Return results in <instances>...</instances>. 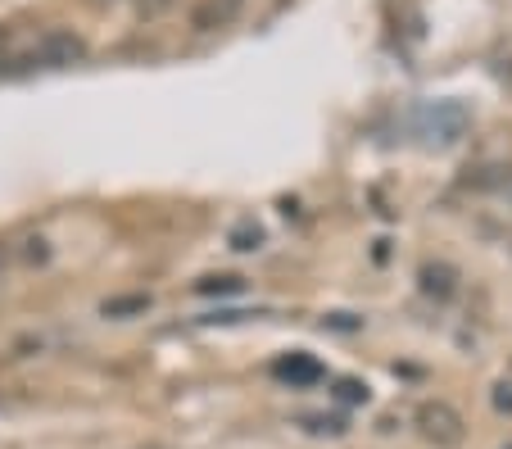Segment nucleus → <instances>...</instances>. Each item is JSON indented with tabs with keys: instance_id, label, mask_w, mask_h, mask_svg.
<instances>
[{
	"instance_id": "obj_13",
	"label": "nucleus",
	"mask_w": 512,
	"mask_h": 449,
	"mask_svg": "<svg viewBox=\"0 0 512 449\" xmlns=\"http://www.w3.org/2000/svg\"><path fill=\"white\" fill-rule=\"evenodd\" d=\"M87 5H96V10H105V5H114V0H87Z\"/></svg>"
},
{
	"instance_id": "obj_8",
	"label": "nucleus",
	"mask_w": 512,
	"mask_h": 449,
	"mask_svg": "<svg viewBox=\"0 0 512 449\" xmlns=\"http://www.w3.org/2000/svg\"><path fill=\"white\" fill-rule=\"evenodd\" d=\"M150 300L145 295H127V300H105V318H123V313H145Z\"/></svg>"
},
{
	"instance_id": "obj_3",
	"label": "nucleus",
	"mask_w": 512,
	"mask_h": 449,
	"mask_svg": "<svg viewBox=\"0 0 512 449\" xmlns=\"http://www.w3.org/2000/svg\"><path fill=\"white\" fill-rule=\"evenodd\" d=\"M272 372H277L281 381H290V386H313V381L327 377V368H322L313 354H290V359H277L272 363Z\"/></svg>"
},
{
	"instance_id": "obj_2",
	"label": "nucleus",
	"mask_w": 512,
	"mask_h": 449,
	"mask_svg": "<svg viewBox=\"0 0 512 449\" xmlns=\"http://www.w3.org/2000/svg\"><path fill=\"white\" fill-rule=\"evenodd\" d=\"M32 50H37L41 69H73V64L87 59V41H82L78 32H68V28L41 32V41H32Z\"/></svg>"
},
{
	"instance_id": "obj_14",
	"label": "nucleus",
	"mask_w": 512,
	"mask_h": 449,
	"mask_svg": "<svg viewBox=\"0 0 512 449\" xmlns=\"http://www.w3.org/2000/svg\"><path fill=\"white\" fill-rule=\"evenodd\" d=\"M0 46H5V28H0Z\"/></svg>"
},
{
	"instance_id": "obj_12",
	"label": "nucleus",
	"mask_w": 512,
	"mask_h": 449,
	"mask_svg": "<svg viewBox=\"0 0 512 449\" xmlns=\"http://www.w3.org/2000/svg\"><path fill=\"white\" fill-rule=\"evenodd\" d=\"M494 404H499V409H512V386H499V395H494Z\"/></svg>"
},
{
	"instance_id": "obj_9",
	"label": "nucleus",
	"mask_w": 512,
	"mask_h": 449,
	"mask_svg": "<svg viewBox=\"0 0 512 449\" xmlns=\"http://www.w3.org/2000/svg\"><path fill=\"white\" fill-rule=\"evenodd\" d=\"M336 400L340 404H368V386L354 381V377H345V381H336Z\"/></svg>"
},
{
	"instance_id": "obj_4",
	"label": "nucleus",
	"mask_w": 512,
	"mask_h": 449,
	"mask_svg": "<svg viewBox=\"0 0 512 449\" xmlns=\"http://www.w3.org/2000/svg\"><path fill=\"white\" fill-rule=\"evenodd\" d=\"M241 10H245V0H200L191 23L200 32H218V28H227V23H232Z\"/></svg>"
},
{
	"instance_id": "obj_10",
	"label": "nucleus",
	"mask_w": 512,
	"mask_h": 449,
	"mask_svg": "<svg viewBox=\"0 0 512 449\" xmlns=\"http://www.w3.org/2000/svg\"><path fill=\"white\" fill-rule=\"evenodd\" d=\"M259 241H263V227H254V223H245V227H236V232H232L236 250H254Z\"/></svg>"
},
{
	"instance_id": "obj_11",
	"label": "nucleus",
	"mask_w": 512,
	"mask_h": 449,
	"mask_svg": "<svg viewBox=\"0 0 512 449\" xmlns=\"http://www.w3.org/2000/svg\"><path fill=\"white\" fill-rule=\"evenodd\" d=\"M304 427H309V431H318V436H322V431H331V436H340V431H345V422H340V418H304Z\"/></svg>"
},
{
	"instance_id": "obj_1",
	"label": "nucleus",
	"mask_w": 512,
	"mask_h": 449,
	"mask_svg": "<svg viewBox=\"0 0 512 449\" xmlns=\"http://www.w3.org/2000/svg\"><path fill=\"white\" fill-rule=\"evenodd\" d=\"M413 427H417V436L431 440L435 449H458L463 445V436H467L463 413H458L454 404H445V400H422L417 404Z\"/></svg>"
},
{
	"instance_id": "obj_6",
	"label": "nucleus",
	"mask_w": 512,
	"mask_h": 449,
	"mask_svg": "<svg viewBox=\"0 0 512 449\" xmlns=\"http://www.w3.org/2000/svg\"><path fill=\"white\" fill-rule=\"evenodd\" d=\"M195 291L200 295H236V291H245V282L241 277H204V282H195Z\"/></svg>"
},
{
	"instance_id": "obj_5",
	"label": "nucleus",
	"mask_w": 512,
	"mask_h": 449,
	"mask_svg": "<svg viewBox=\"0 0 512 449\" xmlns=\"http://www.w3.org/2000/svg\"><path fill=\"white\" fill-rule=\"evenodd\" d=\"M417 282H422V291L435 295V300H449V295L458 291V273H454L449 264H422Z\"/></svg>"
},
{
	"instance_id": "obj_15",
	"label": "nucleus",
	"mask_w": 512,
	"mask_h": 449,
	"mask_svg": "<svg viewBox=\"0 0 512 449\" xmlns=\"http://www.w3.org/2000/svg\"><path fill=\"white\" fill-rule=\"evenodd\" d=\"M508 449H512V445H508Z\"/></svg>"
},
{
	"instance_id": "obj_7",
	"label": "nucleus",
	"mask_w": 512,
	"mask_h": 449,
	"mask_svg": "<svg viewBox=\"0 0 512 449\" xmlns=\"http://www.w3.org/2000/svg\"><path fill=\"white\" fill-rule=\"evenodd\" d=\"M132 5H136V19H145V23H155L177 10V0H132Z\"/></svg>"
}]
</instances>
